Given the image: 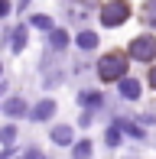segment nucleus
Returning <instances> with one entry per match:
<instances>
[{
    "label": "nucleus",
    "instance_id": "9b49d317",
    "mask_svg": "<svg viewBox=\"0 0 156 159\" xmlns=\"http://www.w3.org/2000/svg\"><path fill=\"white\" fill-rule=\"evenodd\" d=\"M26 111V104L20 98H13V101H7V114H13V117H20V114Z\"/></svg>",
    "mask_w": 156,
    "mask_h": 159
},
{
    "label": "nucleus",
    "instance_id": "6e6552de",
    "mask_svg": "<svg viewBox=\"0 0 156 159\" xmlns=\"http://www.w3.org/2000/svg\"><path fill=\"white\" fill-rule=\"evenodd\" d=\"M49 42H52L55 49H65V46H68V33H62V30H52V36H49Z\"/></svg>",
    "mask_w": 156,
    "mask_h": 159
},
{
    "label": "nucleus",
    "instance_id": "dca6fc26",
    "mask_svg": "<svg viewBox=\"0 0 156 159\" xmlns=\"http://www.w3.org/2000/svg\"><path fill=\"white\" fill-rule=\"evenodd\" d=\"M7 10H10V7H7V3H0V16H3V13H7Z\"/></svg>",
    "mask_w": 156,
    "mask_h": 159
},
{
    "label": "nucleus",
    "instance_id": "4468645a",
    "mask_svg": "<svg viewBox=\"0 0 156 159\" xmlns=\"http://www.w3.org/2000/svg\"><path fill=\"white\" fill-rule=\"evenodd\" d=\"M117 140H120L117 130H108V143H111V146H117Z\"/></svg>",
    "mask_w": 156,
    "mask_h": 159
},
{
    "label": "nucleus",
    "instance_id": "9d476101",
    "mask_svg": "<svg viewBox=\"0 0 156 159\" xmlns=\"http://www.w3.org/2000/svg\"><path fill=\"white\" fill-rule=\"evenodd\" d=\"M75 159H91V143L88 140L75 143Z\"/></svg>",
    "mask_w": 156,
    "mask_h": 159
},
{
    "label": "nucleus",
    "instance_id": "423d86ee",
    "mask_svg": "<svg viewBox=\"0 0 156 159\" xmlns=\"http://www.w3.org/2000/svg\"><path fill=\"white\" fill-rule=\"evenodd\" d=\"M52 140L59 146H68L72 143V127H52Z\"/></svg>",
    "mask_w": 156,
    "mask_h": 159
},
{
    "label": "nucleus",
    "instance_id": "0eeeda50",
    "mask_svg": "<svg viewBox=\"0 0 156 159\" xmlns=\"http://www.w3.org/2000/svg\"><path fill=\"white\" fill-rule=\"evenodd\" d=\"M23 46H26V26H16L13 30V52H20Z\"/></svg>",
    "mask_w": 156,
    "mask_h": 159
},
{
    "label": "nucleus",
    "instance_id": "f03ea898",
    "mask_svg": "<svg viewBox=\"0 0 156 159\" xmlns=\"http://www.w3.org/2000/svg\"><path fill=\"white\" fill-rule=\"evenodd\" d=\"M130 55L140 62H153L156 59V39L153 36H137V39L130 42Z\"/></svg>",
    "mask_w": 156,
    "mask_h": 159
},
{
    "label": "nucleus",
    "instance_id": "7ed1b4c3",
    "mask_svg": "<svg viewBox=\"0 0 156 159\" xmlns=\"http://www.w3.org/2000/svg\"><path fill=\"white\" fill-rule=\"evenodd\" d=\"M127 16H130V7L127 3H104L101 7V23L104 26H117V23H124Z\"/></svg>",
    "mask_w": 156,
    "mask_h": 159
},
{
    "label": "nucleus",
    "instance_id": "20e7f679",
    "mask_svg": "<svg viewBox=\"0 0 156 159\" xmlns=\"http://www.w3.org/2000/svg\"><path fill=\"white\" fill-rule=\"evenodd\" d=\"M120 94H124L127 101H133V98H140V84L133 81V78H124V81H120Z\"/></svg>",
    "mask_w": 156,
    "mask_h": 159
},
{
    "label": "nucleus",
    "instance_id": "f257e3e1",
    "mask_svg": "<svg viewBox=\"0 0 156 159\" xmlns=\"http://www.w3.org/2000/svg\"><path fill=\"white\" fill-rule=\"evenodd\" d=\"M124 71H127V55L124 52H111V55H104L98 62L101 81H117V78H124Z\"/></svg>",
    "mask_w": 156,
    "mask_h": 159
},
{
    "label": "nucleus",
    "instance_id": "39448f33",
    "mask_svg": "<svg viewBox=\"0 0 156 159\" xmlns=\"http://www.w3.org/2000/svg\"><path fill=\"white\" fill-rule=\"evenodd\" d=\"M52 114H55V104H52V101H39L36 111H33V120H46V117H52Z\"/></svg>",
    "mask_w": 156,
    "mask_h": 159
},
{
    "label": "nucleus",
    "instance_id": "1a4fd4ad",
    "mask_svg": "<svg viewBox=\"0 0 156 159\" xmlns=\"http://www.w3.org/2000/svg\"><path fill=\"white\" fill-rule=\"evenodd\" d=\"M75 42H78L81 49H94V46H98V36H94V33H81Z\"/></svg>",
    "mask_w": 156,
    "mask_h": 159
},
{
    "label": "nucleus",
    "instance_id": "2eb2a0df",
    "mask_svg": "<svg viewBox=\"0 0 156 159\" xmlns=\"http://www.w3.org/2000/svg\"><path fill=\"white\" fill-rule=\"evenodd\" d=\"M150 84H153V88H156V65H153V68H150Z\"/></svg>",
    "mask_w": 156,
    "mask_h": 159
},
{
    "label": "nucleus",
    "instance_id": "f8f14e48",
    "mask_svg": "<svg viewBox=\"0 0 156 159\" xmlns=\"http://www.w3.org/2000/svg\"><path fill=\"white\" fill-rule=\"evenodd\" d=\"M33 26H36V30H52V20H49V16H42V13H39V16H33Z\"/></svg>",
    "mask_w": 156,
    "mask_h": 159
},
{
    "label": "nucleus",
    "instance_id": "ddd939ff",
    "mask_svg": "<svg viewBox=\"0 0 156 159\" xmlns=\"http://www.w3.org/2000/svg\"><path fill=\"white\" fill-rule=\"evenodd\" d=\"M13 136H16V127H3L0 130V143H13Z\"/></svg>",
    "mask_w": 156,
    "mask_h": 159
}]
</instances>
